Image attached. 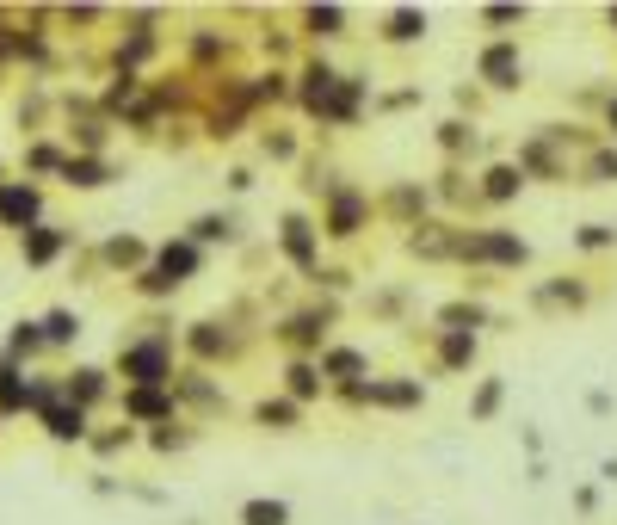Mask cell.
Returning a JSON list of instances; mask_svg holds the SVG:
<instances>
[{"label": "cell", "mask_w": 617, "mask_h": 525, "mask_svg": "<svg viewBox=\"0 0 617 525\" xmlns=\"http://www.w3.org/2000/svg\"><path fill=\"white\" fill-rule=\"evenodd\" d=\"M192 241H198V248H210V241H235V217H229V210H204V217L192 223Z\"/></svg>", "instance_id": "cell-31"}, {"label": "cell", "mask_w": 617, "mask_h": 525, "mask_svg": "<svg viewBox=\"0 0 617 525\" xmlns=\"http://www.w3.org/2000/svg\"><path fill=\"white\" fill-rule=\"evenodd\" d=\"M358 99H365V81H358V75H340V81H334V93L315 105V118H328V124H352V118H358Z\"/></svg>", "instance_id": "cell-13"}, {"label": "cell", "mask_w": 617, "mask_h": 525, "mask_svg": "<svg viewBox=\"0 0 617 525\" xmlns=\"http://www.w3.org/2000/svg\"><path fill=\"white\" fill-rule=\"evenodd\" d=\"M457 229L451 223H414V235H408V254H420V260H445V254H457Z\"/></svg>", "instance_id": "cell-15"}, {"label": "cell", "mask_w": 617, "mask_h": 525, "mask_svg": "<svg viewBox=\"0 0 617 525\" xmlns=\"http://www.w3.org/2000/svg\"><path fill=\"white\" fill-rule=\"evenodd\" d=\"M605 25H611V31H617V7H611V13H605Z\"/></svg>", "instance_id": "cell-50"}, {"label": "cell", "mask_w": 617, "mask_h": 525, "mask_svg": "<svg viewBox=\"0 0 617 525\" xmlns=\"http://www.w3.org/2000/svg\"><path fill=\"white\" fill-rule=\"evenodd\" d=\"M198 266H204V248H198L192 235H179V241H167V248L136 272V291L142 297H173L186 278H198Z\"/></svg>", "instance_id": "cell-1"}, {"label": "cell", "mask_w": 617, "mask_h": 525, "mask_svg": "<svg viewBox=\"0 0 617 525\" xmlns=\"http://www.w3.org/2000/svg\"><path fill=\"white\" fill-rule=\"evenodd\" d=\"M142 25H155V13H136V31L118 44V68H130V75H136V62L155 56V31H142Z\"/></svg>", "instance_id": "cell-20"}, {"label": "cell", "mask_w": 617, "mask_h": 525, "mask_svg": "<svg viewBox=\"0 0 617 525\" xmlns=\"http://www.w3.org/2000/svg\"><path fill=\"white\" fill-rule=\"evenodd\" d=\"M531 297H537V303H568V309H587V297H593V291L580 285V278H556V285H537Z\"/></svg>", "instance_id": "cell-32"}, {"label": "cell", "mask_w": 617, "mask_h": 525, "mask_svg": "<svg viewBox=\"0 0 617 525\" xmlns=\"http://www.w3.org/2000/svg\"><path fill=\"white\" fill-rule=\"evenodd\" d=\"M605 130H611V136H617V93H611V99H605Z\"/></svg>", "instance_id": "cell-49"}, {"label": "cell", "mask_w": 617, "mask_h": 525, "mask_svg": "<svg viewBox=\"0 0 617 525\" xmlns=\"http://www.w3.org/2000/svg\"><path fill=\"white\" fill-rule=\"evenodd\" d=\"M439 365L445 371H469L476 365V334H439Z\"/></svg>", "instance_id": "cell-30"}, {"label": "cell", "mask_w": 617, "mask_h": 525, "mask_svg": "<svg viewBox=\"0 0 617 525\" xmlns=\"http://www.w3.org/2000/svg\"><path fill=\"white\" fill-rule=\"evenodd\" d=\"M179 414L173 390H124V420L136 427V420H155V427H167V420Z\"/></svg>", "instance_id": "cell-10"}, {"label": "cell", "mask_w": 617, "mask_h": 525, "mask_svg": "<svg viewBox=\"0 0 617 525\" xmlns=\"http://www.w3.org/2000/svg\"><path fill=\"white\" fill-rule=\"evenodd\" d=\"M186 346H192L198 359H229V353H235V334H229L223 322H192Z\"/></svg>", "instance_id": "cell-17"}, {"label": "cell", "mask_w": 617, "mask_h": 525, "mask_svg": "<svg viewBox=\"0 0 617 525\" xmlns=\"http://www.w3.org/2000/svg\"><path fill=\"white\" fill-rule=\"evenodd\" d=\"M321 229L303 217V210H290V217H284V229H278V241H284V254H290V266H297V272H315L321 266V241H315Z\"/></svg>", "instance_id": "cell-7"}, {"label": "cell", "mask_w": 617, "mask_h": 525, "mask_svg": "<svg viewBox=\"0 0 617 525\" xmlns=\"http://www.w3.org/2000/svg\"><path fill=\"white\" fill-rule=\"evenodd\" d=\"M99 260L105 266H149V241H136V235H112L99 248Z\"/></svg>", "instance_id": "cell-28"}, {"label": "cell", "mask_w": 617, "mask_h": 525, "mask_svg": "<svg viewBox=\"0 0 617 525\" xmlns=\"http://www.w3.org/2000/svg\"><path fill=\"white\" fill-rule=\"evenodd\" d=\"M457 260H488V266H525L531 260V241L506 235V229H476L457 241Z\"/></svg>", "instance_id": "cell-4"}, {"label": "cell", "mask_w": 617, "mask_h": 525, "mask_svg": "<svg viewBox=\"0 0 617 525\" xmlns=\"http://www.w3.org/2000/svg\"><path fill=\"white\" fill-rule=\"evenodd\" d=\"M75 143H81V155H99L105 149V118H81L75 124Z\"/></svg>", "instance_id": "cell-42"}, {"label": "cell", "mask_w": 617, "mask_h": 525, "mask_svg": "<svg viewBox=\"0 0 617 525\" xmlns=\"http://www.w3.org/2000/svg\"><path fill=\"white\" fill-rule=\"evenodd\" d=\"M179 396H186V402H198L204 414H216V408H229V402L216 396V390H210V383H204L198 371H186V377H179V390H173V402H179Z\"/></svg>", "instance_id": "cell-35"}, {"label": "cell", "mask_w": 617, "mask_h": 525, "mask_svg": "<svg viewBox=\"0 0 617 525\" xmlns=\"http://www.w3.org/2000/svg\"><path fill=\"white\" fill-rule=\"evenodd\" d=\"M87 445L99 451V458H112V451H130V445H136V427L124 420V427H112V433H87Z\"/></svg>", "instance_id": "cell-38"}, {"label": "cell", "mask_w": 617, "mask_h": 525, "mask_svg": "<svg viewBox=\"0 0 617 525\" xmlns=\"http://www.w3.org/2000/svg\"><path fill=\"white\" fill-rule=\"evenodd\" d=\"M118 371L130 390H167L173 383V340L167 334H142L130 346H118Z\"/></svg>", "instance_id": "cell-2"}, {"label": "cell", "mask_w": 617, "mask_h": 525, "mask_svg": "<svg viewBox=\"0 0 617 525\" xmlns=\"http://www.w3.org/2000/svg\"><path fill=\"white\" fill-rule=\"evenodd\" d=\"M0 223L7 229H38L44 223V192L31 186V180H0Z\"/></svg>", "instance_id": "cell-6"}, {"label": "cell", "mask_w": 617, "mask_h": 525, "mask_svg": "<svg viewBox=\"0 0 617 525\" xmlns=\"http://www.w3.org/2000/svg\"><path fill=\"white\" fill-rule=\"evenodd\" d=\"M0 180H7V167H0Z\"/></svg>", "instance_id": "cell-51"}, {"label": "cell", "mask_w": 617, "mask_h": 525, "mask_svg": "<svg viewBox=\"0 0 617 525\" xmlns=\"http://www.w3.org/2000/svg\"><path fill=\"white\" fill-rule=\"evenodd\" d=\"M253 420H260V427H266V433H290V427H297V420H303V408H297V402H290V396H278V402L266 396L260 408H253Z\"/></svg>", "instance_id": "cell-26"}, {"label": "cell", "mask_w": 617, "mask_h": 525, "mask_svg": "<svg viewBox=\"0 0 617 525\" xmlns=\"http://www.w3.org/2000/svg\"><path fill=\"white\" fill-rule=\"evenodd\" d=\"M38 420H44V433H50L56 445H87V408L56 402V408H44Z\"/></svg>", "instance_id": "cell-12"}, {"label": "cell", "mask_w": 617, "mask_h": 525, "mask_svg": "<svg viewBox=\"0 0 617 525\" xmlns=\"http://www.w3.org/2000/svg\"><path fill=\"white\" fill-rule=\"evenodd\" d=\"M130 99H136V75L124 68V75H118V87H105V105H112V112H124Z\"/></svg>", "instance_id": "cell-46"}, {"label": "cell", "mask_w": 617, "mask_h": 525, "mask_svg": "<svg viewBox=\"0 0 617 525\" xmlns=\"http://www.w3.org/2000/svg\"><path fill=\"white\" fill-rule=\"evenodd\" d=\"M482 25H525V7H482Z\"/></svg>", "instance_id": "cell-47"}, {"label": "cell", "mask_w": 617, "mask_h": 525, "mask_svg": "<svg viewBox=\"0 0 617 525\" xmlns=\"http://www.w3.org/2000/svg\"><path fill=\"white\" fill-rule=\"evenodd\" d=\"M352 408H420L426 402V390H420V377H365V383H346L340 390Z\"/></svg>", "instance_id": "cell-3"}, {"label": "cell", "mask_w": 617, "mask_h": 525, "mask_svg": "<svg viewBox=\"0 0 617 525\" xmlns=\"http://www.w3.org/2000/svg\"><path fill=\"white\" fill-rule=\"evenodd\" d=\"M580 186H617V149H593L580 167Z\"/></svg>", "instance_id": "cell-36"}, {"label": "cell", "mask_w": 617, "mask_h": 525, "mask_svg": "<svg viewBox=\"0 0 617 525\" xmlns=\"http://www.w3.org/2000/svg\"><path fill=\"white\" fill-rule=\"evenodd\" d=\"M519 192H525V173H519L513 161H500V167L482 173V198H488V204H513Z\"/></svg>", "instance_id": "cell-19"}, {"label": "cell", "mask_w": 617, "mask_h": 525, "mask_svg": "<svg viewBox=\"0 0 617 525\" xmlns=\"http://www.w3.org/2000/svg\"><path fill=\"white\" fill-rule=\"evenodd\" d=\"M44 353V328L38 322H13L7 334V365H25V359H38Z\"/></svg>", "instance_id": "cell-25"}, {"label": "cell", "mask_w": 617, "mask_h": 525, "mask_svg": "<svg viewBox=\"0 0 617 525\" xmlns=\"http://www.w3.org/2000/svg\"><path fill=\"white\" fill-rule=\"evenodd\" d=\"M272 161H290V155H297V136H290V130H266V143H260Z\"/></svg>", "instance_id": "cell-45"}, {"label": "cell", "mask_w": 617, "mask_h": 525, "mask_svg": "<svg viewBox=\"0 0 617 525\" xmlns=\"http://www.w3.org/2000/svg\"><path fill=\"white\" fill-rule=\"evenodd\" d=\"M284 390H290V402H297V408L315 402V396H321V371H315L309 359H290V365H284Z\"/></svg>", "instance_id": "cell-22"}, {"label": "cell", "mask_w": 617, "mask_h": 525, "mask_svg": "<svg viewBox=\"0 0 617 525\" xmlns=\"http://www.w3.org/2000/svg\"><path fill=\"white\" fill-rule=\"evenodd\" d=\"M38 328H44V346H75L87 322H81V315H75V309H50V315H44V322H38Z\"/></svg>", "instance_id": "cell-24"}, {"label": "cell", "mask_w": 617, "mask_h": 525, "mask_svg": "<svg viewBox=\"0 0 617 525\" xmlns=\"http://www.w3.org/2000/svg\"><path fill=\"white\" fill-rule=\"evenodd\" d=\"M334 81H340V75H334L328 62H309V68H303V87H297V99H303L309 112H315V105H321V99L334 93Z\"/></svg>", "instance_id": "cell-29"}, {"label": "cell", "mask_w": 617, "mask_h": 525, "mask_svg": "<svg viewBox=\"0 0 617 525\" xmlns=\"http://www.w3.org/2000/svg\"><path fill=\"white\" fill-rule=\"evenodd\" d=\"M149 445H155V451H186V445H192V427H173V420H167V427L149 433Z\"/></svg>", "instance_id": "cell-43"}, {"label": "cell", "mask_w": 617, "mask_h": 525, "mask_svg": "<svg viewBox=\"0 0 617 525\" xmlns=\"http://www.w3.org/2000/svg\"><path fill=\"white\" fill-rule=\"evenodd\" d=\"M303 31H309V38H340V31H346V7H309Z\"/></svg>", "instance_id": "cell-34"}, {"label": "cell", "mask_w": 617, "mask_h": 525, "mask_svg": "<svg viewBox=\"0 0 617 525\" xmlns=\"http://www.w3.org/2000/svg\"><path fill=\"white\" fill-rule=\"evenodd\" d=\"M62 161H68V155H62L56 143H31V155H25L31 173H62Z\"/></svg>", "instance_id": "cell-41"}, {"label": "cell", "mask_w": 617, "mask_h": 525, "mask_svg": "<svg viewBox=\"0 0 617 525\" xmlns=\"http://www.w3.org/2000/svg\"><path fill=\"white\" fill-rule=\"evenodd\" d=\"M56 180L75 186V192H99V186H112V161H105V155H68Z\"/></svg>", "instance_id": "cell-11"}, {"label": "cell", "mask_w": 617, "mask_h": 525, "mask_svg": "<svg viewBox=\"0 0 617 525\" xmlns=\"http://www.w3.org/2000/svg\"><path fill=\"white\" fill-rule=\"evenodd\" d=\"M62 19H68V25H99V19H105V7H68Z\"/></svg>", "instance_id": "cell-48"}, {"label": "cell", "mask_w": 617, "mask_h": 525, "mask_svg": "<svg viewBox=\"0 0 617 525\" xmlns=\"http://www.w3.org/2000/svg\"><path fill=\"white\" fill-rule=\"evenodd\" d=\"M439 143H445V155H463V149H476V130L463 118H451V124H439Z\"/></svg>", "instance_id": "cell-40"}, {"label": "cell", "mask_w": 617, "mask_h": 525, "mask_svg": "<svg viewBox=\"0 0 617 525\" xmlns=\"http://www.w3.org/2000/svg\"><path fill=\"white\" fill-rule=\"evenodd\" d=\"M476 75H482L488 87H500V93H506V87H519V81H525V56H519V44H506V38H500V44H488V50L476 56Z\"/></svg>", "instance_id": "cell-8"}, {"label": "cell", "mask_w": 617, "mask_h": 525, "mask_svg": "<svg viewBox=\"0 0 617 525\" xmlns=\"http://www.w3.org/2000/svg\"><path fill=\"white\" fill-rule=\"evenodd\" d=\"M321 328H328V309H303V315H290V322H284L278 334H284V346L309 353V346H321Z\"/></svg>", "instance_id": "cell-18"}, {"label": "cell", "mask_w": 617, "mask_h": 525, "mask_svg": "<svg viewBox=\"0 0 617 525\" xmlns=\"http://www.w3.org/2000/svg\"><path fill=\"white\" fill-rule=\"evenodd\" d=\"M105 396H112V377H105L99 365H75L62 377V402H75V408H99Z\"/></svg>", "instance_id": "cell-9"}, {"label": "cell", "mask_w": 617, "mask_h": 525, "mask_svg": "<svg viewBox=\"0 0 617 525\" xmlns=\"http://www.w3.org/2000/svg\"><path fill=\"white\" fill-rule=\"evenodd\" d=\"M241 525H290V501L253 495V501H241Z\"/></svg>", "instance_id": "cell-27"}, {"label": "cell", "mask_w": 617, "mask_h": 525, "mask_svg": "<svg viewBox=\"0 0 617 525\" xmlns=\"http://www.w3.org/2000/svg\"><path fill=\"white\" fill-rule=\"evenodd\" d=\"M315 371H321V377H334L340 390H346V383H365V377H371V365H365V353H358V346H328Z\"/></svg>", "instance_id": "cell-14"}, {"label": "cell", "mask_w": 617, "mask_h": 525, "mask_svg": "<svg viewBox=\"0 0 617 525\" xmlns=\"http://www.w3.org/2000/svg\"><path fill=\"white\" fill-rule=\"evenodd\" d=\"M482 322H488L482 303H445V309H439V334H476Z\"/></svg>", "instance_id": "cell-23"}, {"label": "cell", "mask_w": 617, "mask_h": 525, "mask_svg": "<svg viewBox=\"0 0 617 525\" xmlns=\"http://www.w3.org/2000/svg\"><path fill=\"white\" fill-rule=\"evenodd\" d=\"M389 210H395V217H414V210H426V192H414V186H395V192H389Z\"/></svg>", "instance_id": "cell-44"}, {"label": "cell", "mask_w": 617, "mask_h": 525, "mask_svg": "<svg viewBox=\"0 0 617 525\" xmlns=\"http://www.w3.org/2000/svg\"><path fill=\"white\" fill-rule=\"evenodd\" d=\"M371 223V198L358 192V186H340L328 192V217H321V235H334V241H352L358 229Z\"/></svg>", "instance_id": "cell-5"}, {"label": "cell", "mask_w": 617, "mask_h": 525, "mask_svg": "<svg viewBox=\"0 0 617 525\" xmlns=\"http://www.w3.org/2000/svg\"><path fill=\"white\" fill-rule=\"evenodd\" d=\"M0 414H25V371L0 359Z\"/></svg>", "instance_id": "cell-33"}, {"label": "cell", "mask_w": 617, "mask_h": 525, "mask_svg": "<svg viewBox=\"0 0 617 525\" xmlns=\"http://www.w3.org/2000/svg\"><path fill=\"white\" fill-rule=\"evenodd\" d=\"M62 248H68V229H56V223H38V229H25V235H19L25 266H50Z\"/></svg>", "instance_id": "cell-16"}, {"label": "cell", "mask_w": 617, "mask_h": 525, "mask_svg": "<svg viewBox=\"0 0 617 525\" xmlns=\"http://www.w3.org/2000/svg\"><path fill=\"white\" fill-rule=\"evenodd\" d=\"M383 38H389V44H420V38H426V13H420V7H395V13L383 19Z\"/></svg>", "instance_id": "cell-21"}, {"label": "cell", "mask_w": 617, "mask_h": 525, "mask_svg": "<svg viewBox=\"0 0 617 525\" xmlns=\"http://www.w3.org/2000/svg\"><path fill=\"white\" fill-rule=\"evenodd\" d=\"M500 396H506V383H500V377H482V383H476V402H469V420H494V414H500Z\"/></svg>", "instance_id": "cell-37"}, {"label": "cell", "mask_w": 617, "mask_h": 525, "mask_svg": "<svg viewBox=\"0 0 617 525\" xmlns=\"http://www.w3.org/2000/svg\"><path fill=\"white\" fill-rule=\"evenodd\" d=\"M574 248H587V254L617 248V223H587V229H574Z\"/></svg>", "instance_id": "cell-39"}]
</instances>
